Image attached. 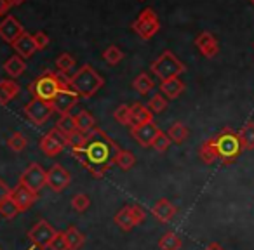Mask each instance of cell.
Returning <instances> with one entry per match:
<instances>
[{"label":"cell","mask_w":254,"mask_h":250,"mask_svg":"<svg viewBox=\"0 0 254 250\" xmlns=\"http://www.w3.org/2000/svg\"><path fill=\"white\" fill-rule=\"evenodd\" d=\"M61 89H71L70 78L64 77V73H54V71L47 70L40 75L39 78L30 84V92L33 98L44 99V101H53L54 96L61 91Z\"/></svg>","instance_id":"3957f363"},{"label":"cell","mask_w":254,"mask_h":250,"mask_svg":"<svg viewBox=\"0 0 254 250\" xmlns=\"http://www.w3.org/2000/svg\"><path fill=\"white\" fill-rule=\"evenodd\" d=\"M4 70H5V73H7L12 80H14V78L21 77V75L25 73L26 63H25V59H23L21 56H12L4 63Z\"/></svg>","instance_id":"603a6c76"},{"label":"cell","mask_w":254,"mask_h":250,"mask_svg":"<svg viewBox=\"0 0 254 250\" xmlns=\"http://www.w3.org/2000/svg\"><path fill=\"white\" fill-rule=\"evenodd\" d=\"M9 2H11V5H21L25 0H9Z\"/></svg>","instance_id":"7dc6e473"},{"label":"cell","mask_w":254,"mask_h":250,"mask_svg":"<svg viewBox=\"0 0 254 250\" xmlns=\"http://www.w3.org/2000/svg\"><path fill=\"white\" fill-rule=\"evenodd\" d=\"M119 151L120 148L117 143L105 131L96 127L87 134V143L84 148L71 150V155L94 177H103L110 167L115 165V156Z\"/></svg>","instance_id":"6da1fadb"},{"label":"cell","mask_w":254,"mask_h":250,"mask_svg":"<svg viewBox=\"0 0 254 250\" xmlns=\"http://www.w3.org/2000/svg\"><path fill=\"white\" fill-rule=\"evenodd\" d=\"M160 129L155 122H148V123H143V125H134L131 127V136L136 139L139 146L143 148H152L153 141L155 138L159 136Z\"/></svg>","instance_id":"8fae6325"},{"label":"cell","mask_w":254,"mask_h":250,"mask_svg":"<svg viewBox=\"0 0 254 250\" xmlns=\"http://www.w3.org/2000/svg\"><path fill=\"white\" fill-rule=\"evenodd\" d=\"M204 250H225V249H223V247L219 245V243H209V245L205 247Z\"/></svg>","instance_id":"bcb514c9"},{"label":"cell","mask_w":254,"mask_h":250,"mask_svg":"<svg viewBox=\"0 0 254 250\" xmlns=\"http://www.w3.org/2000/svg\"><path fill=\"white\" fill-rule=\"evenodd\" d=\"M91 205V200L85 193H77L73 198H71V207H73L75 212H85Z\"/></svg>","instance_id":"74e56055"},{"label":"cell","mask_w":254,"mask_h":250,"mask_svg":"<svg viewBox=\"0 0 254 250\" xmlns=\"http://www.w3.org/2000/svg\"><path fill=\"white\" fill-rule=\"evenodd\" d=\"M176 205L171 203L167 198H160V200H157V203L152 207V214L153 217L157 219L159 222H162V224H166V222H169L171 219L176 215Z\"/></svg>","instance_id":"e0dca14e"},{"label":"cell","mask_w":254,"mask_h":250,"mask_svg":"<svg viewBox=\"0 0 254 250\" xmlns=\"http://www.w3.org/2000/svg\"><path fill=\"white\" fill-rule=\"evenodd\" d=\"M113 118H115L120 125H131V123H132L131 106H129V104H120L119 108L113 111Z\"/></svg>","instance_id":"d6a6232c"},{"label":"cell","mask_w":254,"mask_h":250,"mask_svg":"<svg viewBox=\"0 0 254 250\" xmlns=\"http://www.w3.org/2000/svg\"><path fill=\"white\" fill-rule=\"evenodd\" d=\"M12 47H14V50L18 52V56H21L23 59H25V57L33 56L35 50H39L37 49L35 40H33V35H30V33H26V32L23 33V35L19 37L14 44H12Z\"/></svg>","instance_id":"ac0fdd59"},{"label":"cell","mask_w":254,"mask_h":250,"mask_svg":"<svg viewBox=\"0 0 254 250\" xmlns=\"http://www.w3.org/2000/svg\"><path fill=\"white\" fill-rule=\"evenodd\" d=\"M152 71L164 82V80H169V78L180 77L181 73L187 71V66L174 56V52L166 50V52H162L152 63Z\"/></svg>","instance_id":"5b68a950"},{"label":"cell","mask_w":254,"mask_h":250,"mask_svg":"<svg viewBox=\"0 0 254 250\" xmlns=\"http://www.w3.org/2000/svg\"><path fill=\"white\" fill-rule=\"evenodd\" d=\"M0 250H2V249H0Z\"/></svg>","instance_id":"681fc988"},{"label":"cell","mask_w":254,"mask_h":250,"mask_svg":"<svg viewBox=\"0 0 254 250\" xmlns=\"http://www.w3.org/2000/svg\"><path fill=\"white\" fill-rule=\"evenodd\" d=\"M70 85L80 98L89 99L105 85V80L91 64H84L70 77Z\"/></svg>","instance_id":"277c9868"},{"label":"cell","mask_w":254,"mask_h":250,"mask_svg":"<svg viewBox=\"0 0 254 250\" xmlns=\"http://www.w3.org/2000/svg\"><path fill=\"white\" fill-rule=\"evenodd\" d=\"M25 33L21 23L14 18V16H5L2 21H0V39L7 44H14L19 37Z\"/></svg>","instance_id":"5bb4252c"},{"label":"cell","mask_w":254,"mask_h":250,"mask_svg":"<svg viewBox=\"0 0 254 250\" xmlns=\"http://www.w3.org/2000/svg\"><path fill=\"white\" fill-rule=\"evenodd\" d=\"M129 210H131V215H132V219H134L136 224H141V222L146 219V212L143 210L139 205H131V207H129Z\"/></svg>","instance_id":"7bdbcfd3"},{"label":"cell","mask_w":254,"mask_h":250,"mask_svg":"<svg viewBox=\"0 0 254 250\" xmlns=\"http://www.w3.org/2000/svg\"><path fill=\"white\" fill-rule=\"evenodd\" d=\"M56 129L58 131H61L64 136H68V134H71L73 131H77V123H75V116L73 115H61L60 116V120H58V123H56Z\"/></svg>","instance_id":"f546056e"},{"label":"cell","mask_w":254,"mask_h":250,"mask_svg":"<svg viewBox=\"0 0 254 250\" xmlns=\"http://www.w3.org/2000/svg\"><path fill=\"white\" fill-rule=\"evenodd\" d=\"M58 235V231L46 221V219H40L35 226L28 231V238L33 243V247L40 250H47L51 245V242L54 240V236Z\"/></svg>","instance_id":"8992f818"},{"label":"cell","mask_w":254,"mask_h":250,"mask_svg":"<svg viewBox=\"0 0 254 250\" xmlns=\"http://www.w3.org/2000/svg\"><path fill=\"white\" fill-rule=\"evenodd\" d=\"M244 150H254V122H247L239 132Z\"/></svg>","instance_id":"83f0119b"},{"label":"cell","mask_w":254,"mask_h":250,"mask_svg":"<svg viewBox=\"0 0 254 250\" xmlns=\"http://www.w3.org/2000/svg\"><path fill=\"white\" fill-rule=\"evenodd\" d=\"M185 92V82L180 77L169 78L160 84V94L167 99H178Z\"/></svg>","instance_id":"d6986e66"},{"label":"cell","mask_w":254,"mask_h":250,"mask_svg":"<svg viewBox=\"0 0 254 250\" xmlns=\"http://www.w3.org/2000/svg\"><path fill=\"white\" fill-rule=\"evenodd\" d=\"M64 236H66V243L70 250H80L85 243V236L84 233L78 231L75 226H70V228L64 231Z\"/></svg>","instance_id":"cb8c5ba5"},{"label":"cell","mask_w":254,"mask_h":250,"mask_svg":"<svg viewBox=\"0 0 254 250\" xmlns=\"http://www.w3.org/2000/svg\"><path fill=\"white\" fill-rule=\"evenodd\" d=\"M19 183L25 184L28 190L35 191V193H40L44 186H47V170H44L39 163H30L25 169V172L19 177Z\"/></svg>","instance_id":"9c48e42d"},{"label":"cell","mask_w":254,"mask_h":250,"mask_svg":"<svg viewBox=\"0 0 254 250\" xmlns=\"http://www.w3.org/2000/svg\"><path fill=\"white\" fill-rule=\"evenodd\" d=\"M171 143H173V141L169 139V136H167L166 132L160 131V132H159V136L155 138V141H153L152 148L155 150V151H159V153H166L167 150H169Z\"/></svg>","instance_id":"f35d334b"},{"label":"cell","mask_w":254,"mask_h":250,"mask_svg":"<svg viewBox=\"0 0 254 250\" xmlns=\"http://www.w3.org/2000/svg\"><path fill=\"white\" fill-rule=\"evenodd\" d=\"M132 30H134L143 40H150L153 35H157V32L160 30L159 18H157V14L152 9H145V11L138 16V19L134 21Z\"/></svg>","instance_id":"52a82bcc"},{"label":"cell","mask_w":254,"mask_h":250,"mask_svg":"<svg viewBox=\"0 0 254 250\" xmlns=\"http://www.w3.org/2000/svg\"><path fill=\"white\" fill-rule=\"evenodd\" d=\"M73 116H75V123H77V129L80 132H84V134H89V132H92L98 127V125H96V118L87 109H82V111H78L77 115H73Z\"/></svg>","instance_id":"7402d4cb"},{"label":"cell","mask_w":254,"mask_h":250,"mask_svg":"<svg viewBox=\"0 0 254 250\" xmlns=\"http://www.w3.org/2000/svg\"><path fill=\"white\" fill-rule=\"evenodd\" d=\"M242 151L244 146L240 143L239 132L225 127L214 138L202 143L200 150H198V156L204 163H214L216 160H219L221 163L228 165V163L235 162L242 155Z\"/></svg>","instance_id":"7a4b0ae2"},{"label":"cell","mask_w":254,"mask_h":250,"mask_svg":"<svg viewBox=\"0 0 254 250\" xmlns=\"http://www.w3.org/2000/svg\"><path fill=\"white\" fill-rule=\"evenodd\" d=\"M78 99H80V96H78L73 89H61V91L54 96L51 104H53V109L56 113H60V115H68V113L71 111V108L78 102Z\"/></svg>","instance_id":"4fadbf2b"},{"label":"cell","mask_w":254,"mask_h":250,"mask_svg":"<svg viewBox=\"0 0 254 250\" xmlns=\"http://www.w3.org/2000/svg\"><path fill=\"white\" fill-rule=\"evenodd\" d=\"M148 108L152 113H162L167 108V98H164L162 94H155L148 102Z\"/></svg>","instance_id":"ab89813d"},{"label":"cell","mask_w":254,"mask_h":250,"mask_svg":"<svg viewBox=\"0 0 254 250\" xmlns=\"http://www.w3.org/2000/svg\"><path fill=\"white\" fill-rule=\"evenodd\" d=\"M0 214L4 215L5 219H14L16 215L19 214L18 205L14 203V200H12V198H7L4 203L0 205Z\"/></svg>","instance_id":"8d00e7d4"},{"label":"cell","mask_w":254,"mask_h":250,"mask_svg":"<svg viewBox=\"0 0 254 250\" xmlns=\"http://www.w3.org/2000/svg\"><path fill=\"white\" fill-rule=\"evenodd\" d=\"M153 85H155L153 80L146 73L138 75V77L134 78V82H132V87H134V91H138L139 94H148L153 89Z\"/></svg>","instance_id":"1f68e13d"},{"label":"cell","mask_w":254,"mask_h":250,"mask_svg":"<svg viewBox=\"0 0 254 250\" xmlns=\"http://www.w3.org/2000/svg\"><path fill=\"white\" fill-rule=\"evenodd\" d=\"M49 250H70L66 243V236H64V231H58V235L54 236V240L51 242Z\"/></svg>","instance_id":"60d3db41"},{"label":"cell","mask_w":254,"mask_h":250,"mask_svg":"<svg viewBox=\"0 0 254 250\" xmlns=\"http://www.w3.org/2000/svg\"><path fill=\"white\" fill-rule=\"evenodd\" d=\"M134 163H136V158H134V155H132L131 151H127V150H120V151L117 153L115 165L120 167L122 170L132 169V167H134Z\"/></svg>","instance_id":"f1b7e54d"},{"label":"cell","mask_w":254,"mask_h":250,"mask_svg":"<svg viewBox=\"0 0 254 250\" xmlns=\"http://www.w3.org/2000/svg\"><path fill=\"white\" fill-rule=\"evenodd\" d=\"M181 245H183V242H181V238L174 231L164 233L159 240V249L160 250H180Z\"/></svg>","instance_id":"d4e9b609"},{"label":"cell","mask_w":254,"mask_h":250,"mask_svg":"<svg viewBox=\"0 0 254 250\" xmlns=\"http://www.w3.org/2000/svg\"><path fill=\"white\" fill-rule=\"evenodd\" d=\"M115 224L119 226L122 231H131V229L134 228L136 222H134V219H132L129 207H124V208H120V210L117 212V214H115Z\"/></svg>","instance_id":"484cf974"},{"label":"cell","mask_w":254,"mask_h":250,"mask_svg":"<svg viewBox=\"0 0 254 250\" xmlns=\"http://www.w3.org/2000/svg\"><path fill=\"white\" fill-rule=\"evenodd\" d=\"M33 40H35L37 49H39V50L46 49V47L49 46V35H47L46 32H37V33H33Z\"/></svg>","instance_id":"b9f144b4"},{"label":"cell","mask_w":254,"mask_h":250,"mask_svg":"<svg viewBox=\"0 0 254 250\" xmlns=\"http://www.w3.org/2000/svg\"><path fill=\"white\" fill-rule=\"evenodd\" d=\"M37 195L35 191L28 190V188L25 186V184L18 183V186L14 188V190L11 191V198L14 200V203L18 205L19 212H26L30 207H32L33 203H35L37 200Z\"/></svg>","instance_id":"9a60e30c"},{"label":"cell","mask_w":254,"mask_h":250,"mask_svg":"<svg viewBox=\"0 0 254 250\" xmlns=\"http://www.w3.org/2000/svg\"><path fill=\"white\" fill-rule=\"evenodd\" d=\"M56 66H58V70H60V73L66 75V73H70V71L75 70V66H77V61H75V57L71 56V54L64 52L56 59Z\"/></svg>","instance_id":"4dcf8cb0"},{"label":"cell","mask_w":254,"mask_h":250,"mask_svg":"<svg viewBox=\"0 0 254 250\" xmlns=\"http://www.w3.org/2000/svg\"><path fill=\"white\" fill-rule=\"evenodd\" d=\"M11 7H12V5H11V2H9V0H0V16H4Z\"/></svg>","instance_id":"f6af8a7d"},{"label":"cell","mask_w":254,"mask_h":250,"mask_svg":"<svg viewBox=\"0 0 254 250\" xmlns=\"http://www.w3.org/2000/svg\"><path fill=\"white\" fill-rule=\"evenodd\" d=\"M188 134H190V131H188L187 125H185V123H181V122L173 123V125H171V129H169V132H167L169 139L173 143H176V145H181V143L187 141Z\"/></svg>","instance_id":"4316f807"},{"label":"cell","mask_w":254,"mask_h":250,"mask_svg":"<svg viewBox=\"0 0 254 250\" xmlns=\"http://www.w3.org/2000/svg\"><path fill=\"white\" fill-rule=\"evenodd\" d=\"M249 2H251V4H253V5H254V0H249Z\"/></svg>","instance_id":"c3c4849f"},{"label":"cell","mask_w":254,"mask_h":250,"mask_svg":"<svg viewBox=\"0 0 254 250\" xmlns=\"http://www.w3.org/2000/svg\"><path fill=\"white\" fill-rule=\"evenodd\" d=\"M11 191H12L11 188H9L7 184H5V181L0 177V205L4 203L7 198H11Z\"/></svg>","instance_id":"ee69618b"},{"label":"cell","mask_w":254,"mask_h":250,"mask_svg":"<svg viewBox=\"0 0 254 250\" xmlns=\"http://www.w3.org/2000/svg\"><path fill=\"white\" fill-rule=\"evenodd\" d=\"M195 46H197V49L202 52V56L209 57V59L218 56V52H219L218 40H216V37L209 32H202L200 35L195 39Z\"/></svg>","instance_id":"2e32d148"},{"label":"cell","mask_w":254,"mask_h":250,"mask_svg":"<svg viewBox=\"0 0 254 250\" xmlns=\"http://www.w3.org/2000/svg\"><path fill=\"white\" fill-rule=\"evenodd\" d=\"M25 116L33 123V125H44V123L49 120V116L53 115V104L49 101H44V99L33 98L28 104L25 106Z\"/></svg>","instance_id":"ba28073f"},{"label":"cell","mask_w":254,"mask_h":250,"mask_svg":"<svg viewBox=\"0 0 254 250\" xmlns=\"http://www.w3.org/2000/svg\"><path fill=\"white\" fill-rule=\"evenodd\" d=\"M122 57H124V52L117 46H110L108 49L103 52V59H105L110 66H115V64H119L120 61H122Z\"/></svg>","instance_id":"e575fe53"},{"label":"cell","mask_w":254,"mask_h":250,"mask_svg":"<svg viewBox=\"0 0 254 250\" xmlns=\"http://www.w3.org/2000/svg\"><path fill=\"white\" fill-rule=\"evenodd\" d=\"M131 118H132L131 127L143 125V123L153 122V113L150 111L148 106L141 104V102H134V104H131Z\"/></svg>","instance_id":"ffe728a7"},{"label":"cell","mask_w":254,"mask_h":250,"mask_svg":"<svg viewBox=\"0 0 254 250\" xmlns=\"http://www.w3.org/2000/svg\"><path fill=\"white\" fill-rule=\"evenodd\" d=\"M39 146H40V150H42L44 155L56 156V155H60L64 148H66L68 141H66V136L54 127V129H51V131L47 132L42 139H40Z\"/></svg>","instance_id":"30bf717a"},{"label":"cell","mask_w":254,"mask_h":250,"mask_svg":"<svg viewBox=\"0 0 254 250\" xmlns=\"http://www.w3.org/2000/svg\"><path fill=\"white\" fill-rule=\"evenodd\" d=\"M19 94V84L14 82L12 78L7 80H0V104L5 106L9 101L16 98Z\"/></svg>","instance_id":"44dd1931"},{"label":"cell","mask_w":254,"mask_h":250,"mask_svg":"<svg viewBox=\"0 0 254 250\" xmlns=\"http://www.w3.org/2000/svg\"><path fill=\"white\" fill-rule=\"evenodd\" d=\"M66 141L71 150H80V148H84L85 143H87V134H84V132H80L77 129V131H73L71 134L66 136Z\"/></svg>","instance_id":"836d02e7"},{"label":"cell","mask_w":254,"mask_h":250,"mask_svg":"<svg viewBox=\"0 0 254 250\" xmlns=\"http://www.w3.org/2000/svg\"><path fill=\"white\" fill-rule=\"evenodd\" d=\"M26 145H28V139H26L21 132H14V134L7 139V146L16 153L23 151V150L26 148Z\"/></svg>","instance_id":"d590c367"},{"label":"cell","mask_w":254,"mask_h":250,"mask_svg":"<svg viewBox=\"0 0 254 250\" xmlns=\"http://www.w3.org/2000/svg\"><path fill=\"white\" fill-rule=\"evenodd\" d=\"M71 183V174L64 169L61 163H54L49 170H47V186L53 191L60 193L64 188H68Z\"/></svg>","instance_id":"7c38bea8"}]
</instances>
